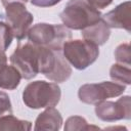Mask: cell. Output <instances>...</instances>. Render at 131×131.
Here are the masks:
<instances>
[{"label":"cell","instance_id":"obj_8","mask_svg":"<svg viewBox=\"0 0 131 131\" xmlns=\"http://www.w3.org/2000/svg\"><path fill=\"white\" fill-rule=\"evenodd\" d=\"M95 114L98 119L104 122L129 120L131 118L130 96H122L117 101L102 100L95 104Z\"/></svg>","mask_w":131,"mask_h":131},{"label":"cell","instance_id":"obj_10","mask_svg":"<svg viewBox=\"0 0 131 131\" xmlns=\"http://www.w3.org/2000/svg\"><path fill=\"white\" fill-rule=\"evenodd\" d=\"M62 125V117L54 107H46L44 112L39 114L35 121L34 130L58 131Z\"/></svg>","mask_w":131,"mask_h":131},{"label":"cell","instance_id":"obj_19","mask_svg":"<svg viewBox=\"0 0 131 131\" xmlns=\"http://www.w3.org/2000/svg\"><path fill=\"white\" fill-rule=\"evenodd\" d=\"M12 114V105L8 94L0 90V117Z\"/></svg>","mask_w":131,"mask_h":131},{"label":"cell","instance_id":"obj_11","mask_svg":"<svg viewBox=\"0 0 131 131\" xmlns=\"http://www.w3.org/2000/svg\"><path fill=\"white\" fill-rule=\"evenodd\" d=\"M82 31V37L84 40H87L89 42H92L93 44L99 46L103 45L110 38L111 30L108 26L100 18L95 24L81 30Z\"/></svg>","mask_w":131,"mask_h":131},{"label":"cell","instance_id":"obj_2","mask_svg":"<svg viewBox=\"0 0 131 131\" xmlns=\"http://www.w3.org/2000/svg\"><path fill=\"white\" fill-rule=\"evenodd\" d=\"M61 91L56 83L34 81L29 83L23 91V101L33 110L54 107L60 100Z\"/></svg>","mask_w":131,"mask_h":131},{"label":"cell","instance_id":"obj_17","mask_svg":"<svg viewBox=\"0 0 131 131\" xmlns=\"http://www.w3.org/2000/svg\"><path fill=\"white\" fill-rule=\"evenodd\" d=\"M13 38L10 27L5 21H0V49L3 51L8 49Z\"/></svg>","mask_w":131,"mask_h":131},{"label":"cell","instance_id":"obj_9","mask_svg":"<svg viewBox=\"0 0 131 131\" xmlns=\"http://www.w3.org/2000/svg\"><path fill=\"white\" fill-rule=\"evenodd\" d=\"M101 19L114 29H124L127 32L131 31V2L126 1L101 16Z\"/></svg>","mask_w":131,"mask_h":131},{"label":"cell","instance_id":"obj_5","mask_svg":"<svg viewBox=\"0 0 131 131\" xmlns=\"http://www.w3.org/2000/svg\"><path fill=\"white\" fill-rule=\"evenodd\" d=\"M62 54L68 62L77 70H85L99 55L98 46L87 40H69L62 46Z\"/></svg>","mask_w":131,"mask_h":131},{"label":"cell","instance_id":"obj_22","mask_svg":"<svg viewBox=\"0 0 131 131\" xmlns=\"http://www.w3.org/2000/svg\"><path fill=\"white\" fill-rule=\"evenodd\" d=\"M7 63V56L5 54V52L3 50L0 49V70L3 66H5Z\"/></svg>","mask_w":131,"mask_h":131},{"label":"cell","instance_id":"obj_3","mask_svg":"<svg viewBox=\"0 0 131 131\" xmlns=\"http://www.w3.org/2000/svg\"><path fill=\"white\" fill-rule=\"evenodd\" d=\"M59 16L67 28L83 30L98 21L101 13L87 0H69Z\"/></svg>","mask_w":131,"mask_h":131},{"label":"cell","instance_id":"obj_15","mask_svg":"<svg viewBox=\"0 0 131 131\" xmlns=\"http://www.w3.org/2000/svg\"><path fill=\"white\" fill-rule=\"evenodd\" d=\"M111 79L114 82L129 85L131 83V70L130 67L122 64V63H114L110 70Z\"/></svg>","mask_w":131,"mask_h":131},{"label":"cell","instance_id":"obj_14","mask_svg":"<svg viewBox=\"0 0 131 131\" xmlns=\"http://www.w3.org/2000/svg\"><path fill=\"white\" fill-rule=\"evenodd\" d=\"M32 129V123L25 120H19L12 114L0 117V130H21L29 131Z\"/></svg>","mask_w":131,"mask_h":131},{"label":"cell","instance_id":"obj_12","mask_svg":"<svg viewBox=\"0 0 131 131\" xmlns=\"http://www.w3.org/2000/svg\"><path fill=\"white\" fill-rule=\"evenodd\" d=\"M72 75V68L68 60L64 58L62 51L57 50L56 51V61L53 68V71L46 77L50 81H53L55 83H62L67 81Z\"/></svg>","mask_w":131,"mask_h":131},{"label":"cell","instance_id":"obj_4","mask_svg":"<svg viewBox=\"0 0 131 131\" xmlns=\"http://www.w3.org/2000/svg\"><path fill=\"white\" fill-rule=\"evenodd\" d=\"M27 36L33 44L45 46L52 50H61L63 44L71 40L72 33L64 25L40 23L33 26Z\"/></svg>","mask_w":131,"mask_h":131},{"label":"cell","instance_id":"obj_1","mask_svg":"<svg viewBox=\"0 0 131 131\" xmlns=\"http://www.w3.org/2000/svg\"><path fill=\"white\" fill-rule=\"evenodd\" d=\"M56 51L29 41L25 44H18L9 59L11 64L19 72L21 78L30 80L39 73L47 77L53 71Z\"/></svg>","mask_w":131,"mask_h":131},{"label":"cell","instance_id":"obj_18","mask_svg":"<svg viewBox=\"0 0 131 131\" xmlns=\"http://www.w3.org/2000/svg\"><path fill=\"white\" fill-rule=\"evenodd\" d=\"M115 57L119 63L130 67V59H131L130 45L128 43L120 44L115 50Z\"/></svg>","mask_w":131,"mask_h":131},{"label":"cell","instance_id":"obj_13","mask_svg":"<svg viewBox=\"0 0 131 131\" xmlns=\"http://www.w3.org/2000/svg\"><path fill=\"white\" fill-rule=\"evenodd\" d=\"M21 76L19 72L11 64L3 66L0 70V88L13 90L15 89L20 83Z\"/></svg>","mask_w":131,"mask_h":131},{"label":"cell","instance_id":"obj_23","mask_svg":"<svg viewBox=\"0 0 131 131\" xmlns=\"http://www.w3.org/2000/svg\"><path fill=\"white\" fill-rule=\"evenodd\" d=\"M1 2H2L3 6H6L7 4H9V3H13V2H20V3L26 4V3L28 2V0H1Z\"/></svg>","mask_w":131,"mask_h":131},{"label":"cell","instance_id":"obj_20","mask_svg":"<svg viewBox=\"0 0 131 131\" xmlns=\"http://www.w3.org/2000/svg\"><path fill=\"white\" fill-rule=\"evenodd\" d=\"M61 0H30V2L38 7H51L59 3Z\"/></svg>","mask_w":131,"mask_h":131},{"label":"cell","instance_id":"obj_6","mask_svg":"<svg viewBox=\"0 0 131 131\" xmlns=\"http://www.w3.org/2000/svg\"><path fill=\"white\" fill-rule=\"evenodd\" d=\"M126 86L117 82H100L88 83L79 88V99L87 104H96L107 98L117 97L124 93Z\"/></svg>","mask_w":131,"mask_h":131},{"label":"cell","instance_id":"obj_16","mask_svg":"<svg viewBox=\"0 0 131 131\" xmlns=\"http://www.w3.org/2000/svg\"><path fill=\"white\" fill-rule=\"evenodd\" d=\"M91 129H99L97 126H92L87 123V121L80 116L70 117L66 121L64 130L66 131H74V130H91Z\"/></svg>","mask_w":131,"mask_h":131},{"label":"cell","instance_id":"obj_7","mask_svg":"<svg viewBox=\"0 0 131 131\" xmlns=\"http://www.w3.org/2000/svg\"><path fill=\"white\" fill-rule=\"evenodd\" d=\"M4 7V19L10 27L13 37L18 41L25 39L30 30V26L34 20L33 14L27 10L26 4L20 2L9 3Z\"/></svg>","mask_w":131,"mask_h":131},{"label":"cell","instance_id":"obj_21","mask_svg":"<svg viewBox=\"0 0 131 131\" xmlns=\"http://www.w3.org/2000/svg\"><path fill=\"white\" fill-rule=\"evenodd\" d=\"M87 1L96 9H103L113 2V0H87Z\"/></svg>","mask_w":131,"mask_h":131}]
</instances>
